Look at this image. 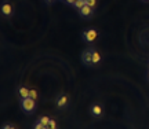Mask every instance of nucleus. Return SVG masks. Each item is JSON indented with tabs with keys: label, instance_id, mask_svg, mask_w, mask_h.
I'll list each match as a JSON object with an SVG mask.
<instances>
[{
	"label": "nucleus",
	"instance_id": "5",
	"mask_svg": "<svg viewBox=\"0 0 149 129\" xmlns=\"http://www.w3.org/2000/svg\"><path fill=\"white\" fill-rule=\"evenodd\" d=\"M79 11H80V15L81 16H91L93 15V7H90L88 4H86L84 7Z\"/></svg>",
	"mask_w": 149,
	"mask_h": 129
},
{
	"label": "nucleus",
	"instance_id": "16",
	"mask_svg": "<svg viewBox=\"0 0 149 129\" xmlns=\"http://www.w3.org/2000/svg\"><path fill=\"white\" fill-rule=\"evenodd\" d=\"M76 1H77V0H65V3H68V4H72V5H73Z\"/></svg>",
	"mask_w": 149,
	"mask_h": 129
},
{
	"label": "nucleus",
	"instance_id": "1",
	"mask_svg": "<svg viewBox=\"0 0 149 129\" xmlns=\"http://www.w3.org/2000/svg\"><path fill=\"white\" fill-rule=\"evenodd\" d=\"M22 108H24V111L25 113H32L35 107H36V100L32 99V97H25V99H22V103H21Z\"/></svg>",
	"mask_w": 149,
	"mask_h": 129
},
{
	"label": "nucleus",
	"instance_id": "12",
	"mask_svg": "<svg viewBox=\"0 0 149 129\" xmlns=\"http://www.w3.org/2000/svg\"><path fill=\"white\" fill-rule=\"evenodd\" d=\"M29 96L36 100V99H37V92H36V89H31V93H29Z\"/></svg>",
	"mask_w": 149,
	"mask_h": 129
},
{
	"label": "nucleus",
	"instance_id": "20",
	"mask_svg": "<svg viewBox=\"0 0 149 129\" xmlns=\"http://www.w3.org/2000/svg\"><path fill=\"white\" fill-rule=\"evenodd\" d=\"M148 78H149V75H148Z\"/></svg>",
	"mask_w": 149,
	"mask_h": 129
},
{
	"label": "nucleus",
	"instance_id": "8",
	"mask_svg": "<svg viewBox=\"0 0 149 129\" xmlns=\"http://www.w3.org/2000/svg\"><path fill=\"white\" fill-rule=\"evenodd\" d=\"M100 62H101V55H100V52L95 51V49H93V64H98Z\"/></svg>",
	"mask_w": 149,
	"mask_h": 129
},
{
	"label": "nucleus",
	"instance_id": "10",
	"mask_svg": "<svg viewBox=\"0 0 149 129\" xmlns=\"http://www.w3.org/2000/svg\"><path fill=\"white\" fill-rule=\"evenodd\" d=\"M86 4H87V0H77V1H76L73 5H74V8H77V10H81V8H83Z\"/></svg>",
	"mask_w": 149,
	"mask_h": 129
},
{
	"label": "nucleus",
	"instance_id": "14",
	"mask_svg": "<svg viewBox=\"0 0 149 129\" xmlns=\"http://www.w3.org/2000/svg\"><path fill=\"white\" fill-rule=\"evenodd\" d=\"M50 128H51V129H57V122H55L54 119H51V121H50Z\"/></svg>",
	"mask_w": 149,
	"mask_h": 129
},
{
	"label": "nucleus",
	"instance_id": "18",
	"mask_svg": "<svg viewBox=\"0 0 149 129\" xmlns=\"http://www.w3.org/2000/svg\"><path fill=\"white\" fill-rule=\"evenodd\" d=\"M44 129H51V128L50 126H44Z\"/></svg>",
	"mask_w": 149,
	"mask_h": 129
},
{
	"label": "nucleus",
	"instance_id": "7",
	"mask_svg": "<svg viewBox=\"0 0 149 129\" xmlns=\"http://www.w3.org/2000/svg\"><path fill=\"white\" fill-rule=\"evenodd\" d=\"M18 93H19V96H21L22 99H25V97H29L31 89H28V88H25V86H22V88L18 89Z\"/></svg>",
	"mask_w": 149,
	"mask_h": 129
},
{
	"label": "nucleus",
	"instance_id": "3",
	"mask_svg": "<svg viewBox=\"0 0 149 129\" xmlns=\"http://www.w3.org/2000/svg\"><path fill=\"white\" fill-rule=\"evenodd\" d=\"M81 62L86 66L93 64V48H88V49H86V51H83V54H81Z\"/></svg>",
	"mask_w": 149,
	"mask_h": 129
},
{
	"label": "nucleus",
	"instance_id": "17",
	"mask_svg": "<svg viewBox=\"0 0 149 129\" xmlns=\"http://www.w3.org/2000/svg\"><path fill=\"white\" fill-rule=\"evenodd\" d=\"M3 129H15V128H14V126H11V125H4Z\"/></svg>",
	"mask_w": 149,
	"mask_h": 129
},
{
	"label": "nucleus",
	"instance_id": "11",
	"mask_svg": "<svg viewBox=\"0 0 149 129\" xmlns=\"http://www.w3.org/2000/svg\"><path fill=\"white\" fill-rule=\"evenodd\" d=\"M50 121H51V119L48 118V117H46V115H43L42 118H40V122H42L44 126H50Z\"/></svg>",
	"mask_w": 149,
	"mask_h": 129
},
{
	"label": "nucleus",
	"instance_id": "9",
	"mask_svg": "<svg viewBox=\"0 0 149 129\" xmlns=\"http://www.w3.org/2000/svg\"><path fill=\"white\" fill-rule=\"evenodd\" d=\"M66 103H68V97L65 96H61L58 99V102H57V104H58V107H64V106H66Z\"/></svg>",
	"mask_w": 149,
	"mask_h": 129
},
{
	"label": "nucleus",
	"instance_id": "6",
	"mask_svg": "<svg viewBox=\"0 0 149 129\" xmlns=\"http://www.w3.org/2000/svg\"><path fill=\"white\" fill-rule=\"evenodd\" d=\"M91 113H93V115H95V117H101L102 115V107L100 106V104H94L93 108H91Z\"/></svg>",
	"mask_w": 149,
	"mask_h": 129
},
{
	"label": "nucleus",
	"instance_id": "15",
	"mask_svg": "<svg viewBox=\"0 0 149 129\" xmlns=\"http://www.w3.org/2000/svg\"><path fill=\"white\" fill-rule=\"evenodd\" d=\"M35 129H44V125H43L42 122H39V124L35 126Z\"/></svg>",
	"mask_w": 149,
	"mask_h": 129
},
{
	"label": "nucleus",
	"instance_id": "13",
	"mask_svg": "<svg viewBox=\"0 0 149 129\" xmlns=\"http://www.w3.org/2000/svg\"><path fill=\"white\" fill-rule=\"evenodd\" d=\"M87 4L90 5V7H93V8H94V7L97 5V0H87Z\"/></svg>",
	"mask_w": 149,
	"mask_h": 129
},
{
	"label": "nucleus",
	"instance_id": "2",
	"mask_svg": "<svg viewBox=\"0 0 149 129\" xmlns=\"http://www.w3.org/2000/svg\"><path fill=\"white\" fill-rule=\"evenodd\" d=\"M97 37H98V32H97L95 29H88V30H86L83 33V40H84L86 43H93Z\"/></svg>",
	"mask_w": 149,
	"mask_h": 129
},
{
	"label": "nucleus",
	"instance_id": "4",
	"mask_svg": "<svg viewBox=\"0 0 149 129\" xmlns=\"http://www.w3.org/2000/svg\"><path fill=\"white\" fill-rule=\"evenodd\" d=\"M1 12H3V15H6V16L13 15V7H11L10 3H4V4L1 5Z\"/></svg>",
	"mask_w": 149,
	"mask_h": 129
},
{
	"label": "nucleus",
	"instance_id": "21",
	"mask_svg": "<svg viewBox=\"0 0 149 129\" xmlns=\"http://www.w3.org/2000/svg\"><path fill=\"white\" fill-rule=\"evenodd\" d=\"M146 1H148V0H146Z\"/></svg>",
	"mask_w": 149,
	"mask_h": 129
},
{
	"label": "nucleus",
	"instance_id": "19",
	"mask_svg": "<svg viewBox=\"0 0 149 129\" xmlns=\"http://www.w3.org/2000/svg\"><path fill=\"white\" fill-rule=\"evenodd\" d=\"M46 1H47V3H51V1H53V0H46Z\"/></svg>",
	"mask_w": 149,
	"mask_h": 129
}]
</instances>
